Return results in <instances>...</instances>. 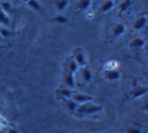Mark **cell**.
<instances>
[{"mask_svg": "<svg viewBox=\"0 0 148 133\" xmlns=\"http://www.w3.org/2000/svg\"><path fill=\"white\" fill-rule=\"evenodd\" d=\"M103 110V107L100 105H91L88 103H84V105L79 108H77L76 114L77 116H86V115H93L98 112H101Z\"/></svg>", "mask_w": 148, "mask_h": 133, "instance_id": "1", "label": "cell"}, {"mask_svg": "<svg viewBox=\"0 0 148 133\" xmlns=\"http://www.w3.org/2000/svg\"><path fill=\"white\" fill-rule=\"evenodd\" d=\"M148 92V87L143 86V85H138V86L134 87L132 90L129 92L128 99L129 100H133V99H137L139 97L143 96Z\"/></svg>", "mask_w": 148, "mask_h": 133, "instance_id": "2", "label": "cell"}, {"mask_svg": "<svg viewBox=\"0 0 148 133\" xmlns=\"http://www.w3.org/2000/svg\"><path fill=\"white\" fill-rule=\"evenodd\" d=\"M73 58L75 59V61L78 63V65L80 66H85L87 64V59L86 55H85V51L82 48H76L73 51Z\"/></svg>", "mask_w": 148, "mask_h": 133, "instance_id": "3", "label": "cell"}, {"mask_svg": "<svg viewBox=\"0 0 148 133\" xmlns=\"http://www.w3.org/2000/svg\"><path fill=\"white\" fill-rule=\"evenodd\" d=\"M72 99L74 101H76L77 103H88L94 100V97L88 94H84V93H75L72 95Z\"/></svg>", "mask_w": 148, "mask_h": 133, "instance_id": "4", "label": "cell"}, {"mask_svg": "<svg viewBox=\"0 0 148 133\" xmlns=\"http://www.w3.org/2000/svg\"><path fill=\"white\" fill-rule=\"evenodd\" d=\"M104 77H105V79L109 81H115L121 77V73L120 71H118L116 69H109L104 72Z\"/></svg>", "mask_w": 148, "mask_h": 133, "instance_id": "5", "label": "cell"}, {"mask_svg": "<svg viewBox=\"0 0 148 133\" xmlns=\"http://www.w3.org/2000/svg\"><path fill=\"white\" fill-rule=\"evenodd\" d=\"M146 23H147L146 16H144V15L140 16V17H138L136 20H135L134 24H133V26H132L133 30H135V31L141 30L142 28H144L145 25H146Z\"/></svg>", "mask_w": 148, "mask_h": 133, "instance_id": "6", "label": "cell"}, {"mask_svg": "<svg viewBox=\"0 0 148 133\" xmlns=\"http://www.w3.org/2000/svg\"><path fill=\"white\" fill-rule=\"evenodd\" d=\"M113 8H114V0H106V1L100 6L99 10H98V14L109 12L110 10H112Z\"/></svg>", "mask_w": 148, "mask_h": 133, "instance_id": "7", "label": "cell"}, {"mask_svg": "<svg viewBox=\"0 0 148 133\" xmlns=\"http://www.w3.org/2000/svg\"><path fill=\"white\" fill-rule=\"evenodd\" d=\"M113 37L114 38H118V37L122 36L125 33V30H126V27L123 23H117L115 26L113 27Z\"/></svg>", "mask_w": 148, "mask_h": 133, "instance_id": "8", "label": "cell"}, {"mask_svg": "<svg viewBox=\"0 0 148 133\" xmlns=\"http://www.w3.org/2000/svg\"><path fill=\"white\" fill-rule=\"evenodd\" d=\"M66 71H70L72 72V73H75V72L77 71V69H78V63H77L76 61H75V59L73 57L69 58L68 60H66Z\"/></svg>", "mask_w": 148, "mask_h": 133, "instance_id": "9", "label": "cell"}, {"mask_svg": "<svg viewBox=\"0 0 148 133\" xmlns=\"http://www.w3.org/2000/svg\"><path fill=\"white\" fill-rule=\"evenodd\" d=\"M145 45V40L142 38H139V37H136L134 38L130 43H129V47L131 49H136V48H141Z\"/></svg>", "mask_w": 148, "mask_h": 133, "instance_id": "10", "label": "cell"}, {"mask_svg": "<svg viewBox=\"0 0 148 133\" xmlns=\"http://www.w3.org/2000/svg\"><path fill=\"white\" fill-rule=\"evenodd\" d=\"M64 82H66V84L68 85L69 87L74 88L75 85H76L75 84V80H74V73L66 70V73H64Z\"/></svg>", "mask_w": 148, "mask_h": 133, "instance_id": "11", "label": "cell"}, {"mask_svg": "<svg viewBox=\"0 0 148 133\" xmlns=\"http://www.w3.org/2000/svg\"><path fill=\"white\" fill-rule=\"evenodd\" d=\"M131 5H132V0H124L123 2H121L120 5H119V13H120V15L125 13Z\"/></svg>", "mask_w": 148, "mask_h": 133, "instance_id": "12", "label": "cell"}, {"mask_svg": "<svg viewBox=\"0 0 148 133\" xmlns=\"http://www.w3.org/2000/svg\"><path fill=\"white\" fill-rule=\"evenodd\" d=\"M92 1L93 0H80L77 4V9L79 11H84V10H87L91 5Z\"/></svg>", "mask_w": 148, "mask_h": 133, "instance_id": "13", "label": "cell"}, {"mask_svg": "<svg viewBox=\"0 0 148 133\" xmlns=\"http://www.w3.org/2000/svg\"><path fill=\"white\" fill-rule=\"evenodd\" d=\"M70 0H56L55 4H56V8L59 12H62V10L66 9V7L68 6Z\"/></svg>", "mask_w": 148, "mask_h": 133, "instance_id": "14", "label": "cell"}, {"mask_svg": "<svg viewBox=\"0 0 148 133\" xmlns=\"http://www.w3.org/2000/svg\"><path fill=\"white\" fill-rule=\"evenodd\" d=\"M66 107H68V109L70 110L72 113H75L77 108H78V103L73 100V99H68V100H66Z\"/></svg>", "mask_w": 148, "mask_h": 133, "instance_id": "15", "label": "cell"}, {"mask_svg": "<svg viewBox=\"0 0 148 133\" xmlns=\"http://www.w3.org/2000/svg\"><path fill=\"white\" fill-rule=\"evenodd\" d=\"M59 94L62 95L64 98H70V97H72V95L74 94V91L71 90L70 88H60L59 90Z\"/></svg>", "mask_w": 148, "mask_h": 133, "instance_id": "16", "label": "cell"}, {"mask_svg": "<svg viewBox=\"0 0 148 133\" xmlns=\"http://www.w3.org/2000/svg\"><path fill=\"white\" fill-rule=\"evenodd\" d=\"M0 22H1L2 24H4V25H6V26L10 25L9 18L7 17V15H6V14L4 13L3 10H1V9H0Z\"/></svg>", "mask_w": 148, "mask_h": 133, "instance_id": "17", "label": "cell"}, {"mask_svg": "<svg viewBox=\"0 0 148 133\" xmlns=\"http://www.w3.org/2000/svg\"><path fill=\"white\" fill-rule=\"evenodd\" d=\"M82 75L86 82H89V81L92 79V73H91V71H90L89 68H84V69H83Z\"/></svg>", "mask_w": 148, "mask_h": 133, "instance_id": "18", "label": "cell"}, {"mask_svg": "<svg viewBox=\"0 0 148 133\" xmlns=\"http://www.w3.org/2000/svg\"><path fill=\"white\" fill-rule=\"evenodd\" d=\"M51 20L55 22H58V23H60V24H64L68 22V18L64 15H58V16H56V17L51 18Z\"/></svg>", "mask_w": 148, "mask_h": 133, "instance_id": "19", "label": "cell"}, {"mask_svg": "<svg viewBox=\"0 0 148 133\" xmlns=\"http://www.w3.org/2000/svg\"><path fill=\"white\" fill-rule=\"evenodd\" d=\"M27 4L30 8H32V9H34V10L40 9V4L37 2V0H29V1L27 2Z\"/></svg>", "mask_w": 148, "mask_h": 133, "instance_id": "20", "label": "cell"}, {"mask_svg": "<svg viewBox=\"0 0 148 133\" xmlns=\"http://www.w3.org/2000/svg\"><path fill=\"white\" fill-rule=\"evenodd\" d=\"M0 34H1L2 38H4V37H7V36H10V35L14 34L12 31L10 30H7V29H4V28H1L0 29Z\"/></svg>", "mask_w": 148, "mask_h": 133, "instance_id": "21", "label": "cell"}, {"mask_svg": "<svg viewBox=\"0 0 148 133\" xmlns=\"http://www.w3.org/2000/svg\"><path fill=\"white\" fill-rule=\"evenodd\" d=\"M127 133H141V129L140 128H137V127H129L128 129L126 130Z\"/></svg>", "mask_w": 148, "mask_h": 133, "instance_id": "22", "label": "cell"}, {"mask_svg": "<svg viewBox=\"0 0 148 133\" xmlns=\"http://www.w3.org/2000/svg\"><path fill=\"white\" fill-rule=\"evenodd\" d=\"M10 6H11V5H10L9 2H2V7H3L5 10H9Z\"/></svg>", "mask_w": 148, "mask_h": 133, "instance_id": "23", "label": "cell"}, {"mask_svg": "<svg viewBox=\"0 0 148 133\" xmlns=\"http://www.w3.org/2000/svg\"><path fill=\"white\" fill-rule=\"evenodd\" d=\"M142 109H143V111L148 112V100L144 101V103H143V105H142Z\"/></svg>", "mask_w": 148, "mask_h": 133, "instance_id": "24", "label": "cell"}, {"mask_svg": "<svg viewBox=\"0 0 148 133\" xmlns=\"http://www.w3.org/2000/svg\"><path fill=\"white\" fill-rule=\"evenodd\" d=\"M8 133H19L16 129H13V128H10L9 130H8Z\"/></svg>", "mask_w": 148, "mask_h": 133, "instance_id": "25", "label": "cell"}, {"mask_svg": "<svg viewBox=\"0 0 148 133\" xmlns=\"http://www.w3.org/2000/svg\"><path fill=\"white\" fill-rule=\"evenodd\" d=\"M0 48H6V46H3V45H0Z\"/></svg>", "mask_w": 148, "mask_h": 133, "instance_id": "26", "label": "cell"}, {"mask_svg": "<svg viewBox=\"0 0 148 133\" xmlns=\"http://www.w3.org/2000/svg\"><path fill=\"white\" fill-rule=\"evenodd\" d=\"M22 1H23V2H26V3H27V2L29 1V0H22Z\"/></svg>", "mask_w": 148, "mask_h": 133, "instance_id": "27", "label": "cell"}, {"mask_svg": "<svg viewBox=\"0 0 148 133\" xmlns=\"http://www.w3.org/2000/svg\"><path fill=\"white\" fill-rule=\"evenodd\" d=\"M146 75H147V78H148V69H146Z\"/></svg>", "mask_w": 148, "mask_h": 133, "instance_id": "28", "label": "cell"}, {"mask_svg": "<svg viewBox=\"0 0 148 133\" xmlns=\"http://www.w3.org/2000/svg\"><path fill=\"white\" fill-rule=\"evenodd\" d=\"M0 133H2V131H1V129H0Z\"/></svg>", "mask_w": 148, "mask_h": 133, "instance_id": "29", "label": "cell"}]
</instances>
